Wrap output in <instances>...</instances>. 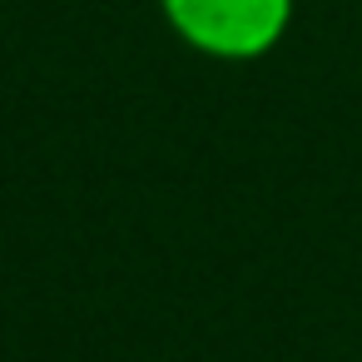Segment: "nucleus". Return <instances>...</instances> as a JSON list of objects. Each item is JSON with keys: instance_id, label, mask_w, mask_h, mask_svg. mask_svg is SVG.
<instances>
[{"instance_id": "obj_1", "label": "nucleus", "mask_w": 362, "mask_h": 362, "mask_svg": "<svg viewBox=\"0 0 362 362\" xmlns=\"http://www.w3.org/2000/svg\"><path fill=\"white\" fill-rule=\"evenodd\" d=\"M154 6L184 50L218 65H253L283 45L298 0H154Z\"/></svg>"}]
</instances>
